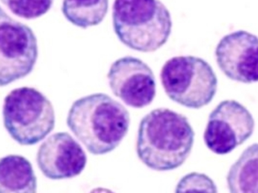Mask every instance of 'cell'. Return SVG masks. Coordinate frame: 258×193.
<instances>
[{
	"label": "cell",
	"instance_id": "obj_6",
	"mask_svg": "<svg viewBox=\"0 0 258 193\" xmlns=\"http://www.w3.org/2000/svg\"><path fill=\"white\" fill-rule=\"evenodd\" d=\"M38 56L37 39L33 30L0 6V87L31 74Z\"/></svg>",
	"mask_w": 258,
	"mask_h": 193
},
{
	"label": "cell",
	"instance_id": "obj_13",
	"mask_svg": "<svg viewBox=\"0 0 258 193\" xmlns=\"http://www.w3.org/2000/svg\"><path fill=\"white\" fill-rule=\"evenodd\" d=\"M109 9V0H63L61 11L65 18L83 29L98 25Z\"/></svg>",
	"mask_w": 258,
	"mask_h": 193
},
{
	"label": "cell",
	"instance_id": "obj_12",
	"mask_svg": "<svg viewBox=\"0 0 258 193\" xmlns=\"http://www.w3.org/2000/svg\"><path fill=\"white\" fill-rule=\"evenodd\" d=\"M230 193H258V143L247 147L227 175Z\"/></svg>",
	"mask_w": 258,
	"mask_h": 193
},
{
	"label": "cell",
	"instance_id": "obj_5",
	"mask_svg": "<svg viewBox=\"0 0 258 193\" xmlns=\"http://www.w3.org/2000/svg\"><path fill=\"white\" fill-rule=\"evenodd\" d=\"M160 78L168 97L190 109L207 106L218 90L213 68L204 59L195 56L171 57L162 67Z\"/></svg>",
	"mask_w": 258,
	"mask_h": 193
},
{
	"label": "cell",
	"instance_id": "obj_1",
	"mask_svg": "<svg viewBox=\"0 0 258 193\" xmlns=\"http://www.w3.org/2000/svg\"><path fill=\"white\" fill-rule=\"evenodd\" d=\"M195 133L185 115L167 108L152 110L141 119L137 154L150 169L174 170L190 155Z\"/></svg>",
	"mask_w": 258,
	"mask_h": 193
},
{
	"label": "cell",
	"instance_id": "obj_3",
	"mask_svg": "<svg viewBox=\"0 0 258 193\" xmlns=\"http://www.w3.org/2000/svg\"><path fill=\"white\" fill-rule=\"evenodd\" d=\"M115 33L125 46L153 52L163 46L172 29L171 14L160 0H115Z\"/></svg>",
	"mask_w": 258,
	"mask_h": 193
},
{
	"label": "cell",
	"instance_id": "obj_2",
	"mask_svg": "<svg viewBox=\"0 0 258 193\" xmlns=\"http://www.w3.org/2000/svg\"><path fill=\"white\" fill-rule=\"evenodd\" d=\"M67 124L92 154L114 150L126 136L130 115L126 108L109 95L96 93L74 102Z\"/></svg>",
	"mask_w": 258,
	"mask_h": 193
},
{
	"label": "cell",
	"instance_id": "obj_9",
	"mask_svg": "<svg viewBox=\"0 0 258 193\" xmlns=\"http://www.w3.org/2000/svg\"><path fill=\"white\" fill-rule=\"evenodd\" d=\"M220 70L233 81L251 84L258 82V37L237 30L224 36L215 49Z\"/></svg>",
	"mask_w": 258,
	"mask_h": 193
},
{
	"label": "cell",
	"instance_id": "obj_11",
	"mask_svg": "<svg viewBox=\"0 0 258 193\" xmlns=\"http://www.w3.org/2000/svg\"><path fill=\"white\" fill-rule=\"evenodd\" d=\"M37 179L32 164L19 155L0 159V193H36Z\"/></svg>",
	"mask_w": 258,
	"mask_h": 193
},
{
	"label": "cell",
	"instance_id": "obj_15",
	"mask_svg": "<svg viewBox=\"0 0 258 193\" xmlns=\"http://www.w3.org/2000/svg\"><path fill=\"white\" fill-rule=\"evenodd\" d=\"M174 193H218L214 180L206 174L191 172L180 179Z\"/></svg>",
	"mask_w": 258,
	"mask_h": 193
},
{
	"label": "cell",
	"instance_id": "obj_10",
	"mask_svg": "<svg viewBox=\"0 0 258 193\" xmlns=\"http://www.w3.org/2000/svg\"><path fill=\"white\" fill-rule=\"evenodd\" d=\"M36 162L47 178L63 180L80 175L86 168L87 157L83 147L70 134L57 132L41 144Z\"/></svg>",
	"mask_w": 258,
	"mask_h": 193
},
{
	"label": "cell",
	"instance_id": "obj_4",
	"mask_svg": "<svg viewBox=\"0 0 258 193\" xmlns=\"http://www.w3.org/2000/svg\"><path fill=\"white\" fill-rule=\"evenodd\" d=\"M3 116L8 133L22 146L40 142L55 125L52 103L34 88H18L9 92L4 99Z\"/></svg>",
	"mask_w": 258,
	"mask_h": 193
},
{
	"label": "cell",
	"instance_id": "obj_14",
	"mask_svg": "<svg viewBox=\"0 0 258 193\" xmlns=\"http://www.w3.org/2000/svg\"><path fill=\"white\" fill-rule=\"evenodd\" d=\"M13 15L26 20L40 18L51 9L54 0H0Z\"/></svg>",
	"mask_w": 258,
	"mask_h": 193
},
{
	"label": "cell",
	"instance_id": "obj_16",
	"mask_svg": "<svg viewBox=\"0 0 258 193\" xmlns=\"http://www.w3.org/2000/svg\"><path fill=\"white\" fill-rule=\"evenodd\" d=\"M89 193H115L113 191L110 190V189H107V188L104 187H97L95 189H92Z\"/></svg>",
	"mask_w": 258,
	"mask_h": 193
},
{
	"label": "cell",
	"instance_id": "obj_8",
	"mask_svg": "<svg viewBox=\"0 0 258 193\" xmlns=\"http://www.w3.org/2000/svg\"><path fill=\"white\" fill-rule=\"evenodd\" d=\"M107 79L115 96L131 107H145L151 104L156 97L153 71L138 57L126 56L113 62Z\"/></svg>",
	"mask_w": 258,
	"mask_h": 193
},
{
	"label": "cell",
	"instance_id": "obj_7",
	"mask_svg": "<svg viewBox=\"0 0 258 193\" xmlns=\"http://www.w3.org/2000/svg\"><path fill=\"white\" fill-rule=\"evenodd\" d=\"M254 127V118L245 106L235 100H225L209 115L203 138L211 151L227 155L249 139Z\"/></svg>",
	"mask_w": 258,
	"mask_h": 193
}]
</instances>
